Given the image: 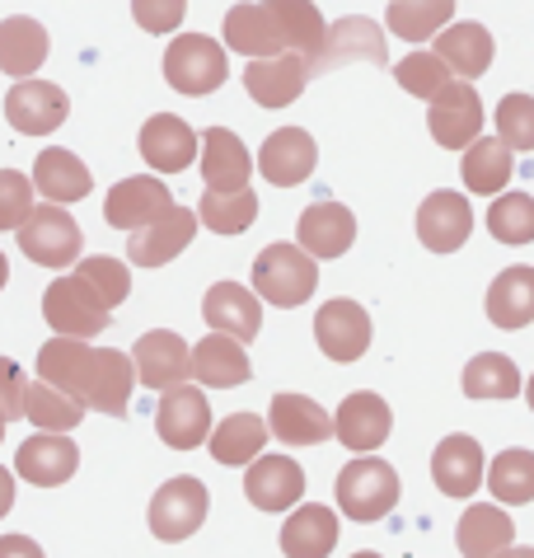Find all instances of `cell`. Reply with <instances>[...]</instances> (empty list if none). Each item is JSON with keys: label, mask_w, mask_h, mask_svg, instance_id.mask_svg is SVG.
<instances>
[{"label": "cell", "mask_w": 534, "mask_h": 558, "mask_svg": "<svg viewBox=\"0 0 534 558\" xmlns=\"http://www.w3.org/2000/svg\"><path fill=\"white\" fill-rule=\"evenodd\" d=\"M10 417H24V371L10 356H0V423Z\"/></svg>", "instance_id": "cell-49"}, {"label": "cell", "mask_w": 534, "mask_h": 558, "mask_svg": "<svg viewBox=\"0 0 534 558\" xmlns=\"http://www.w3.org/2000/svg\"><path fill=\"white\" fill-rule=\"evenodd\" d=\"M226 43L254 61H272V57L295 52L287 20H281V5H234L226 14Z\"/></svg>", "instance_id": "cell-8"}, {"label": "cell", "mask_w": 534, "mask_h": 558, "mask_svg": "<svg viewBox=\"0 0 534 558\" xmlns=\"http://www.w3.org/2000/svg\"><path fill=\"white\" fill-rule=\"evenodd\" d=\"M352 558H380V554H371V549H366V554H352Z\"/></svg>", "instance_id": "cell-55"}, {"label": "cell", "mask_w": 534, "mask_h": 558, "mask_svg": "<svg viewBox=\"0 0 534 558\" xmlns=\"http://www.w3.org/2000/svg\"><path fill=\"white\" fill-rule=\"evenodd\" d=\"M10 282V263H5V254H0V287Z\"/></svg>", "instance_id": "cell-53"}, {"label": "cell", "mask_w": 534, "mask_h": 558, "mask_svg": "<svg viewBox=\"0 0 534 558\" xmlns=\"http://www.w3.org/2000/svg\"><path fill=\"white\" fill-rule=\"evenodd\" d=\"M75 470H81V451H75V441L47 437V432L28 437V441L20 446V456H14V474L28 478V484H38V488L66 484Z\"/></svg>", "instance_id": "cell-27"}, {"label": "cell", "mask_w": 534, "mask_h": 558, "mask_svg": "<svg viewBox=\"0 0 534 558\" xmlns=\"http://www.w3.org/2000/svg\"><path fill=\"white\" fill-rule=\"evenodd\" d=\"M132 366H136V380L146 385V390H179V385L193 376V352H187V343L179 333L169 329H150L136 338L132 348Z\"/></svg>", "instance_id": "cell-9"}, {"label": "cell", "mask_w": 534, "mask_h": 558, "mask_svg": "<svg viewBox=\"0 0 534 558\" xmlns=\"http://www.w3.org/2000/svg\"><path fill=\"white\" fill-rule=\"evenodd\" d=\"M497 142L507 150H534V95H507L497 104Z\"/></svg>", "instance_id": "cell-45"}, {"label": "cell", "mask_w": 534, "mask_h": 558, "mask_svg": "<svg viewBox=\"0 0 534 558\" xmlns=\"http://www.w3.org/2000/svg\"><path fill=\"white\" fill-rule=\"evenodd\" d=\"M432 57L441 61L450 75H460V81L469 85V81H478V75L493 66V34L483 24H469V20L464 24H450V28L436 34Z\"/></svg>", "instance_id": "cell-26"}, {"label": "cell", "mask_w": 534, "mask_h": 558, "mask_svg": "<svg viewBox=\"0 0 534 558\" xmlns=\"http://www.w3.org/2000/svg\"><path fill=\"white\" fill-rule=\"evenodd\" d=\"M202 315H207V324L221 338H230V343H254L258 329H263V305L248 287L240 282H216L207 291V301H202Z\"/></svg>", "instance_id": "cell-18"}, {"label": "cell", "mask_w": 534, "mask_h": 558, "mask_svg": "<svg viewBox=\"0 0 534 558\" xmlns=\"http://www.w3.org/2000/svg\"><path fill=\"white\" fill-rule=\"evenodd\" d=\"M24 258H34L38 268H71L85 250V230L71 221L61 207H34V216L14 230Z\"/></svg>", "instance_id": "cell-6"}, {"label": "cell", "mask_w": 534, "mask_h": 558, "mask_svg": "<svg viewBox=\"0 0 534 558\" xmlns=\"http://www.w3.org/2000/svg\"><path fill=\"white\" fill-rule=\"evenodd\" d=\"M399 507V474L380 456H356L338 474V511L348 521H380Z\"/></svg>", "instance_id": "cell-3"}, {"label": "cell", "mask_w": 534, "mask_h": 558, "mask_svg": "<svg viewBox=\"0 0 534 558\" xmlns=\"http://www.w3.org/2000/svg\"><path fill=\"white\" fill-rule=\"evenodd\" d=\"M483 132V99L474 85L450 81L441 95L432 99V136L446 150H469Z\"/></svg>", "instance_id": "cell-12"}, {"label": "cell", "mask_w": 534, "mask_h": 558, "mask_svg": "<svg viewBox=\"0 0 534 558\" xmlns=\"http://www.w3.org/2000/svg\"><path fill=\"white\" fill-rule=\"evenodd\" d=\"M474 230V211H469L464 193H427V203L417 207V240L432 254H454Z\"/></svg>", "instance_id": "cell-19"}, {"label": "cell", "mask_w": 534, "mask_h": 558, "mask_svg": "<svg viewBox=\"0 0 534 558\" xmlns=\"http://www.w3.org/2000/svg\"><path fill=\"white\" fill-rule=\"evenodd\" d=\"M497 558H534V549H521V545H511L507 554H497Z\"/></svg>", "instance_id": "cell-52"}, {"label": "cell", "mask_w": 534, "mask_h": 558, "mask_svg": "<svg viewBox=\"0 0 534 558\" xmlns=\"http://www.w3.org/2000/svg\"><path fill=\"white\" fill-rule=\"evenodd\" d=\"M338 549V517L319 502H305L281 525V554L287 558H328Z\"/></svg>", "instance_id": "cell-32"}, {"label": "cell", "mask_w": 534, "mask_h": 558, "mask_svg": "<svg viewBox=\"0 0 534 558\" xmlns=\"http://www.w3.org/2000/svg\"><path fill=\"white\" fill-rule=\"evenodd\" d=\"M432 478L436 488L446 493V498H469V493H478L483 484V446L474 437H464V432H454L436 446L432 456Z\"/></svg>", "instance_id": "cell-28"}, {"label": "cell", "mask_w": 534, "mask_h": 558, "mask_svg": "<svg viewBox=\"0 0 534 558\" xmlns=\"http://www.w3.org/2000/svg\"><path fill=\"white\" fill-rule=\"evenodd\" d=\"M0 441H5V423H0Z\"/></svg>", "instance_id": "cell-56"}, {"label": "cell", "mask_w": 534, "mask_h": 558, "mask_svg": "<svg viewBox=\"0 0 534 558\" xmlns=\"http://www.w3.org/2000/svg\"><path fill=\"white\" fill-rule=\"evenodd\" d=\"M193 235H197V211L174 203L155 226L128 235V258L136 263V268H165L169 258H179L187 244H193Z\"/></svg>", "instance_id": "cell-16"}, {"label": "cell", "mask_w": 534, "mask_h": 558, "mask_svg": "<svg viewBox=\"0 0 534 558\" xmlns=\"http://www.w3.org/2000/svg\"><path fill=\"white\" fill-rule=\"evenodd\" d=\"M47 61V28L28 14H10L0 20V71L14 81H28Z\"/></svg>", "instance_id": "cell-33"}, {"label": "cell", "mask_w": 534, "mask_h": 558, "mask_svg": "<svg viewBox=\"0 0 534 558\" xmlns=\"http://www.w3.org/2000/svg\"><path fill=\"white\" fill-rule=\"evenodd\" d=\"M75 277L99 296L108 310L128 301V291H132V268H122L118 258H108V254H94V258H81L75 263Z\"/></svg>", "instance_id": "cell-44"}, {"label": "cell", "mask_w": 534, "mask_h": 558, "mask_svg": "<svg viewBox=\"0 0 534 558\" xmlns=\"http://www.w3.org/2000/svg\"><path fill=\"white\" fill-rule=\"evenodd\" d=\"M230 75V61H226V48L207 34H179L169 43L165 52V81L179 89V95H211V89H221Z\"/></svg>", "instance_id": "cell-4"}, {"label": "cell", "mask_w": 534, "mask_h": 558, "mask_svg": "<svg viewBox=\"0 0 534 558\" xmlns=\"http://www.w3.org/2000/svg\"><path fill=\"white\" fill-rule=\"evenodd\" d=\"M254 174V155L244 150V142L230 128H207L202 132V179L207 193H240L248 189Z\"/></svg>", "instance_id": "cell-22"}, {"label": "cell", "mask_w": 534, "mask_h": 558, "mask_svg": "<svg viewBox=\"0 0 534 558\" xmlns=\"http://www.w3.org/2000/svg\"><path fill=\"white\" fill-rule=\"evenodd\" d=\"M450 0H399L389 5V34H399L403 43H427L432 34L450 28Z\"/></svg>", "instance_id": "cell-40"}, {"label": "cell", "mask_w": 534, "mask_h": 558, "mask_svg": "<svg viewBox=\"0 0 534 558\" xmlns=\"http://www.w3.org/2000/svg\"><path fill=\"white\" fill-rule=\"evenodd\" d=\"M488 493L497 498V507H525V502H534V451H525V446H511V451L493 456V464H488Z\"/></svg>", "instance_id": "cell-36"}, {"label": "cell", "mask_w": 534, "mask_h": 558, "mask_svg": "<svg viewBox=\"0 0 534 558\" xmlns=\"http://www.w3.org/2000/svg\"><path fill=\"white\" fill-rule=\"evenodd\" d=\"M183 10L187 5H179V0H136V5H132L136 24L146 28V34H169V28H179Z\"/></svg>", "instance_id": "cell-48"}, {"label": "cell", "mask_w": 534, "mask_h": 558, "mask_svg": "<svg viewBox=\"0 0 534 558\" xmlns=\"http://www.w3.org/2000/svg\"><path fill=\"white\" fill-rule=\"evenodd\" d=\"M464 395L469 399H515L525 390V380H521V371H515L511 356H501V352H478L474 362L464 366Z\"/></svg>", "instance_id": "cell-37"}, {"label": "cell", "mask_w": 534, "mask_h": 558, "mask_svg": "<svg viewBox=\"0 0 534 558\" xmlns=\"http://www.w3.org/2000/svg\"><path fill=\"white\" fill-rule=\"evenodd\" d=\"M305 81H310V66H305V57H272V61H248V71H244V89H248V99L263 104V108H287L305 95Z\"/></svg>", "instance_id": "cell-24"}, {"label": "cell", "mask_w": 534, "mask_h": 558, "mask_svg": "<svg viewBox=\"0 0 534 558\" xmlns=\"http://www.w3.org/2000/svg\"><path fill=\"white\" fill-rule=\"evenodd\" d=\"M24 417H28V423H34L38 432H47V437H61V432H75V427H81L85 409L75 404V399L57 395L52 385L24 380Z\"/></svg>", "instance_id": "cell-39"}, {"label": "cell", "mask_w": 534, "mask_h": 558, "mask_svg": "<svg viewBox=\"0 0 534 558\" xmlns=\"http://www.w3.org/2000/svg\"><path fill=\"white\" fill-rule=\"evenodd\" d=\"M0 558H43V549L28 535H0Z\"/></svg>", "instance_id": "cell-50"}, {"label": "cell", "mask_w": 534, "mask_h": 558, "mask_svg": "<svg viewBox=\"0 0 534 558\" xmlns=\"http://www.w3.org/2000/svg\"><path fill=\"white\" fill-rule=\"evenodd\" d=\"M193 380L211 385V390H234V385L248 380V356L240 343H230V338L211 333L202 338L193 348Z\"/></svg>", "instance_id": "cell-34"}, {"label": "cell", "mask_w": 534, "mask_h": 558, "mask_svg": "<svg viewBox=\"0 0 534 558\" xmlns=\"http://www.w3.org/2000/svg\"><path fill=\"white\" fill-rule=\"evenodd\" d=\"M314 338H319L328 362H356V356L371 348V315L356 301L338 296V301L319 305V315H314Z\"/></svg>", "instance_id": "cell-14"}, {"label": "cell", "mask_w": 534, "mask_h": 558, "mask_svg": "<svg viewBox=\"0 0 534 558\" xmlns=\"http://www.w3.org/2000/svg\"><path fill=\"white\" fill-rule=\"evenodd\" d=\"M460 169H464V189L469 193H501L515 174V160L511 150L497 142V136H478L474 146L460 155Z\"/></svg>", "instance_id": "cell-35"}, {"label": "cell", "mask_w": 534, "mask_h": 558, "mask_svg": "<svg viewBox=\"0 0 534 558\" xmlns=\"http://www.w3.org/2000/svg\"><path fill=\"white\" fill-rule=\"evenodd\" d=\"M14 507V474L10 470H0V517Z\"/></svg>", "instance_id": "cell-51"}, {"label": "cell", "mask_w": 534, "mask_h": 558, "mask_svg": "<svg viewBox=\"0 0 534 558\" xmlns=\"http://www.w3.org/2000/svg\"><path fill=\"white\" fill-rule=\"evenodd\" d=\"M34 189L47 197V207H61V203H81V197L94 189V174L81 155L71 150H43L38 165H34Z\"/></svg>", "instance_id": "cell-30"}, {"label": "cell", "mask_w": 534, "mask_h": 558, "mask_svg": "<svg viewBox=\"0 0 534 558\" xmlns=\"http://www.w3.org/2000/svg\"><path fill=\"white\" fill-rule=\"evenodd\" d=\"M348 57H371V61H385V48H380V28H375L371 20H342V24L328 28V38H324V57H319V66H314V71L338 66V61H348Z\"/></svg>", "instance_id": "cell-41"}, {"label": "cell", "mask_w": 534, "mask_h": 558, "mask_svg": "<svg viewBox=\"0 0 534 558\" xmlns=\"http://www.w3.org/2000/svg\"><path fill=\"white\" fill-rule=\"evenodd\" d=\"M488 230L501 244H530L534 240V197L530 193H501L488 207Z\"/></svg>", "instance_id": "cell-43"}, {"label": "cell", "mask_w": 534, "mask_h": 558, "mask_svg": "<svg viewBox=\"0 0 534 558\" xmlns=\"http://www.w3.org/2000/svg\"><path fill=\"white\" fill-rule=\"evenodd\" d=\"M38 380L52 385L57 395L75 399L81 409L122 417L136 390V366L118 348H89L71 338H52L38 348Z\"/></svg>", "instance_id": "cell-1"}, {"label": "cell", "mask_w": 534, "mask_h": 558, "mask_svg": "<svg viewBox=\"0 0 534 558\" xmlns=\"http://www.w3.org/2000/svg\"><path fill=\"white\" fill-rule=\"evenodd\" d=\"M314 160H319V146L305 128H277L258 150V174L277 189H295L314 174Z\"/></svg>", "instance_id": "cell-15"}, {"label": "cell", "mask_w": 534, "mask_h": 558, "mask_svg": "<svg viewBox=\"0 0 534 558\" xmlns=\"http://www.w3.org/2000/svg\"><path fill=\"white\" fill-rule=\"evenodd\" d=\"M66 95H61L57 85H47V81H20L5 95V118H10V128L14 132H24V136H47V132H57L61 122H66Z\"/></svg>", "instance_id": "cell-21"}, {"label": "cell", "mask_w": 534, "mask_h": 558, "mask_svg": "<svg viewBox=\"0 0 534 558\" xmlns=\"http://www.w3.org/2000/svg\"><path fill=\"white\" fill-rule=\"evenodd\" d=\"M136 146H141V160L150 169H160V174H183V169L197 160L202 136L174 113H155V118H146Z\"/></svg>", "instance_id": "cell-17"}, {"label": "cell", "mask_w": 534, "mask_h": 558, "mask_svg": "<svg viewBox=\"0 0 534 558\" xmlns=\"http://www.w3.org/2000/svg\"><path fill=\"white\" fill-rule=\"evenodd\" d=\"M244 493L258 511H291L305 498V470L291 456H258L244 474Z\"/></svg>", "instance_id": "cell-20"}, {"label": "cell", "mask_w": 534, "mask_h": 558, "mask_svg": "<svg viewBox=\"0 0 534 558\" xmlns=\"http://www.w3.org/2000/svg\"><path fill=\"white\" fill-rule=\"evenodd\" d=\"M314 287H319V268L310 254H301V244H267L254 258V291L267 305L295 310L314 296Z\"/></svg>", "instance_id": "cell-2"}, {"label": "cell", "mask_w": 534, "mask_h": 558, "mask_svg": "<svg viewBox=\"0 0 534 558\" xmlns=\"http://www.w3.org/2000/svg\"><path fill=\"white\" fill-rule=\"evenodd\" d=\"M395 81L408 89V95H417V99H436L441 89L450 85V71L436 61L432 52H408L399 66H395Z\"/></svg>", "instance_id": "cell-46"}, {"label": "cell", "mask_w": 534, "mask_h": 558, "mask_svg": "<svg viewBox=\"0 0 534 558\" xmlns=\"http://www.w3.org/2000/svg\"><path fill=\"white\" fill-rule=\"evenodd\" d=\"M488 319L497 329H525V324H534V268L530 263H511V268H501L493 277Z\"/></svg>", "instance_id": "cell-31"}, {"label": "cell", "mask_w": 534, "mask_h": 558, "mask_svg": "<svg viewBox=\"0 0 534 558\" xmlns=\"http://www.w3.org/2000/svg\"><path fill=\"white\" fill-rule=\"evenodd\" d=\"M267 432L287 446H319V441L333 437V417L314 404L310 395H272Z\"/></svg>", "instance_id": "cell-25"}, {"label": "cell", "mask_w": 534, "mask_h": 558, "mask_svg": "<svg viewBox=\"0 0 534 558\" xmlns=\"http://www.w3.org/2000/svg\"><path fill=\"white\" fill-rule=\"evenodd\" d=\"M267 423L254 413H230L221 427L211 432V460L216 464H254L263 456Z\"/></svg>", "instance_id": "cell-38"}, {"label": "cell", "mask_w": 534, "mask_h": 558, "mask_svg": "<svg viewBox=\"0 0 534 558\" xmlns=\"http://www.w3.org/2000/svg\"><path fill=\"white\" fill-rule=\"evenodd\" d=\"M169 207H174V193H169L160 179L136 174V179H122L118 189H108L104 221L113 230H128V235H136V230H146V226L160 221Z\"/></svg>", "instance_id": "cell-11"}, {"label": "cell", "mask_w": 534, "mask_h": 558, "mask_svg": "<svg viewBox=\"0 0 534 558\" xmlns=\"http://www.w3.org/2000/svg\"><path fill=\"white\" fill-rule=\"evenodd\" d=\"M34 216V183L20 169H0V230H20Z\"/></svg>", "instance_id": "cell-47"}, {"label": "cell", "mask_w": 534, "mask_h": 558, "mask_svg": "<svg viewBox=\"0 0 534 558\" xmlns=\"http://www.w3.org/2000/svg\"><path fill=\"white\" fill-rule=\"evenodd\" d=\"M43 319L57 329V338L85 343V338H99V333L108 329L113 310H108V305L81 282V277L71 272V277H57V282L43 291Z\"/></svg>", "instance_id": "cell-5"}, {"label": "cell", "mask_w": 534, "mask_h": 558, "mask_svg": "<svg viewBox=\"0 0 534 558\" xmlns=\"http://www.w3.org/2000/svg\"><path fill=\"white\" fill-rule=\"evenodd\" d=\"M155 432H160V441L174 446V451H197V446L211 437L207 395H202L197 385H179V390H169L160 399V409H155Z\"/></svg>", "instance_id": "cell-10"}, {"label": "cell", "mask_w": 534, "mask_h": 558, "mask_svg": "<svg viewBox=\"0 0 534 558\" xmlns=\"http://www.w3.org/2000/svg\"><path fill=\"white\" fill-rule=\"evenodd\" d=\"M389 427H395V413H389L385 399L371 395V390L348 395L342 399V409L333 413V437L348 446L352 456L380 451V446L389 441Z\"/></svg>", "instance_id": "cell-13"}, {"label": "cell", "mask_w": 534, "mask_h": 558, "mask_svg": "<svg viewBox=\"0 0 534 558\" xmlns=\"http://www.w3.org/2000/svg\"><path fill=\"white\" fill-rule=\"evenodd\" d=\"M511 539H515V525L497 502L464 507L460 525H454V545H460L464 558H497L511 549Z\"/></svg>", "instance_id": "cell-29"}, {"label": "cell", "mask_w": 534, "mask_h": 558, "mask_svg": "<svg viewBox=\"0 0 534 558\" xmlns=\"http://www.w3.org/2000/svg\"><path fill=\"white\" fill-rule=\"evenodd\" d=\"M295 240H301V254L310 258H342L356 240V216L342 203H314L301 211Z\"/></svg>", "instance_id": "cell-23"}, {"label": "cell", "mask_w": 534, "mask_h": 558, "mask_svg": "<svg viewBox=\"0 0 534 558\" xmlns=\"http://www.w3.org/2000/svg\"><path fill=\"white\" fill-rule=\"evenodd\" d=\"M525 399H530V409H534V376L525 380Z\"/></svg>", "instance_id": "cell-54"}, {"label": "cell", "mask_w": 534, "mask_h": 558, "mask_svg": "<svg viewBox=\"0 0 534 558\" xmlns=\"http://www.w3.org/2000/svg\"><path fill=\"white\" fill-rule=\"evenodd\" d=\"M207 507H211V498H207V484H202V478H193V474L169 478V484L150 498V531H155V539L179 545V539L202 531Z\"/></svg>", "instance_id": "cell-7"}, {"label": "cell", "mask_w": 534, "mask_h": 558, "mask_svg": "<svg viewBox=\"0 0 534 558\" xmlns=\"http://www.w3.org/2000/svg\"><path fill=\"white\" fill-rule=\"evenodd\" d=\"M202 226L216 230V235H244L248 226H254V216H258V193H202Z\"/></svg>", "instance_id": "cell-42"}]
</instances>
